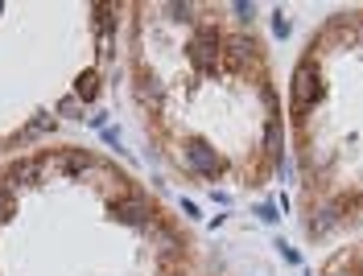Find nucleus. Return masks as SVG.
<instances>
[{"instance_id": "obj_3", "label": "nucleus", "mask_w": 363, "mask_h": 276, "mask_svg": "<svg viewBox=\"0 0 363 276\" xmlns=\"http://www.w3.org/2000/svg\"><path fill=\"white\" fill-rule=\"evenodd\" d=\"M289 132L306 235L363 223V8L335 13L289 79Z\"/></svg>"}, {"instance_id": "obj_2", "label": "nucleus", "mask_w": 363, "mask_h": 276, "mask_svg": "<svg viewBox=\"0 0 363 276\" xmlns=\"http://www.w3.org/2000/svg\"><path fill=\"white\" fill-rule=\"evenodd\" d=\"M0 276H215L174 210L83 144L0 165Z\"/></svg>"}, {"instance_id": "obj_4", "label": "nucleus", "mask_w": 363, "mask_h": 276, "mask_svg": "<svg viewBox=\"0 0 363 276\" xmlns=\"http://www.w3.org/2000/svg\"><path fill=\"white\" fill-rule=\"evenodd\" d=\"M318 276H363V243H351V248L335 252L326 264H322Z\"/></svg>"}, {"instance_id": "obj_1", "label": "nucleus", "mask_w": 363, "mask_h": 276, "mask_svg": "<svg viewBox=\"0 0 363 276\" xmlns=\"http://www.w3.org/2000/svg\"><path fill=\"white\" fill-rule=\"evenodd\" d=\"M124 13V74L153 153L190 185L264 190L281 169V99L252 21L223 4Z\"/></svg>"}]
</instances>
